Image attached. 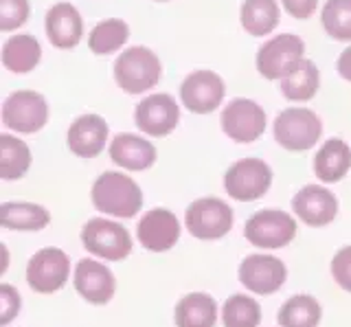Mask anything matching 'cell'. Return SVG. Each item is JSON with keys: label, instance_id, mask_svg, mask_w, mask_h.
<instances>
[{"label": "cell", "instance_id": "cell-1", "mask_svg": "<svg viewBox=\"0 0 351 327\" xmlns=\"http://www.w3.org/2000/svg\"><path fill=\"white\" fill-rule=\"evenodd\" d=\"M97 211L114 217H134L143 206V191L130 176L121 171L101 173L90 191Z\"/></svg>", "mask_w": 351, "mask_h": 327}, {"label": "cell", "instance_id": "cell-2", "mask_svg": "<svg viewBox=\"0 0 351 327\" xmlns=\"http://www.w3.org/2000/svg\"><path fill=\"white\" fill-rule=\"evenodd\" d=\"M162 77V64L154 51L145 47H132L114 62V80L119 88L130 95L152 90Z\"/></svg>", "mask_w": 351, "mask_h": 327}, {"label": "cell", "instance_id": "cell-3", "mask_svg": "<svg viewBox=\"0 0 351 327\" xmlns=\"http://www.w3.org/2000/svg\"><path fill=\"white\" fill-rule=\"evenodd\" d=\"M323 134V123L307 108H288L274 119V138L290 152L312 149Z\"/></svg>", "mask_w": 351, "mask_h": 327}, {"label": "cell", "instance_id": "cell-4", "mask_svg": "<svg viewBox=\"0 0 351 327\" xmlns=\"http://www.w3.org/2000/svg\"><path fill=\"white\" fill-rule=\"evenodd\" d=\"M82 244L88 253L106 261H121L132 253L130 233L106 217H93L82 226Z\"/></svg>", "mask_w": 351, "mask_h": 327}, {"label": "cell", "instance_id": "cell-5", "mask_svg": "<svg viewBox=\"0 0 351 327\" xmlns=\"http://www.w3.org/2000/svg\"><path fill=\"white\" fill-rule=\"evenodd\" d=\"M233 209L219 198H200L186 206L184 226L197 239H219L233 228Z\"/></svg>", "mask_w": 351, "mask_h": 327}, {"label": "cell", "instance_id": "cell-6", "mask_svg": "<svg viewBox=\"0 0 351 327\" xmlns=\"http://www.w3.org/2000/svg\"><path fill=\"white\" fill-rule=\"evenodd\" d=\"M272 184V169L259 158H241L224 173V189L233 200H259Z\"/></svg>", "mask_w": 351, "mask_h": 327}, {"label": "cell", "instance_id": "cell-7", "mask_svg": "<svg viewBox=\"0 0 351 327\" xmlns=\"http://www.w3.org/2000/svg\"><path fill=\"white\" fill-rule=\"evenodd\" d=\"M69 277L71 259L62 248H42L27 264V283L38 294H53L62 290Z\"/></svg>", "mask_w": 351, "mask_h": 327}, {"label": "cell", "instance_id": "cell-8", "mask_svg": "<svg viewBox=\"0 0 351 327\" xmlns=\"http://www.w3.org/2000/svg\"><path fill=\"white\" fill-rule=\"evenodd\" d=\"M244 237L257 248H283L296 237V220L277 209L257 211L244 226Z\"/></svg>", "mask_w": 351, "mask_h": 327}, {"label": "cell", "instance_id": "cell-9", "mask_svg": "<svg viewBox=\"0 0 351 327\" xmlns=\"http://www.w3.org/2000/svg\"><path fill=\"white\" fill-rule=\"evenodd\" d=\"M49 121V106L42 95L18 90L3 104V123L20 134H36Z\"/></svg>", "mask_w": 351, "mask_h": 327}, {"label": "cell", "instance_id": "cell-10", "mask_svg": "<svg viewBox=\"0 0 351 327\" xmlns=\"http://www.w3.org/2000/svg\"><path fill=\"white\" fill-rule=\"evenodd\" d=\"M305 56V45L299 36L281 34L268 40L257 51V71L266 80H283Z\"/></svg>", "mask_w": 351, "mask_h": 327}, {"label": "cell", "instance_id": "cell-11", "mask_svg": "<svg viewBox=\"0 0 351 327\" xmlns=\"http://www.w3.org/2000/svg\"><path fill=\"white\" fill-rule=\"evenodd\" d=\"M237 277L246 290L268 297V294L281 290L285 279H288V268H285V264L279 257L255 253V255H248L239 264Z\"/></svg>", "mask_w": 351, "mask_h": 327}, {"label": "cell", "instance_id": "cell-12", "mask_svg": "<svg viewBox=\"0 0 351 327\" xmlns=\"http://www.w3.org/2000/svg\"><path fill=\"white\" fill-rule=\"evenodd\" d=\"M222 130L235 143H255L266 130V112L250 99H233L222 112Z\"/></svg>", "mask_w": 351, "mask_h": 327}, {"label": "cell", "instance_id": "cell-13", "mask_svg": "<svg viewBox=\"0 0 351 327\" xmlns=\"http://www.w3.org/2000/svg\"><path fill=\"white\" fill-rule=\"evenodd\" d=\"M73 286L77 294L90 305H106L117 292V279L106 264L95 259H80L75 266Z\"/></svg>", "mask_w": 351, "mask_h": 327}, {"label": "cell", "instance_id": "cell-14", "mask_svg": "<svg viewBox=\"0 0 351 327\" xmlns=\"http://www.w3.org/2000/svg\"><path fill=\"white\" fill-rule=\"evenodd\" d=\"M224 82L217 73L211 71H197L191 73L180 86V99L184 108H189L195 114L213 112L219 104L224 101Z\"/></svg>", "mask_w": 351, "mask_h": 327}, {"label": "cell", "instance_id": "cell-15", "mask_svg": "<svg viewBox=\"0 0 351 327\" xmlns=\"http://www.w3.org/2000/svg\"><path fill=\"white\" fill-rule=\"evenodd\" d=\"M136 237L149 253H167L180 239V222L169 209H152L138 220Z\"/></svg>", "mask_w": 351, "mask_h": 327}, {"label": "cell", "instance_id": "cell-16", "mask_svg": "<svg viewBox=\"0 0 351 327\" xmlns=\"http://www.w3.org/2000/svg\"><path fill=\"white\" fill-rule=\"evenodd\" d=\"M134 121L149 136H167L180 121V108L169 95H149L136 106Z\"/></svg>", "mask_w": 351, "mask_h": 327}, {"label": "cell", "instance_id": "cell-17", "mask_svg": "<svg viewBox=\"0 0 351 327\" xmlns=\"http://www.w3.org/2000/svg\"><path fill=\"white\" fill-rule=\"evenodd\" d=\"M292 211L307 226H327L338 215V200L332 191L321 187V184H305L292 198Z\"/></svg>", "mask_w": 351, "mask_h": 327}, {"label": "cell", "instance_id": "cell-18", "mask_svg": "<svg viewBox=\"0 0 351 327\" xmlns=\"http://www.w3.org/2000/svg\"><path fill=\"white\" fill-rule=\"evenodd\" d=\"M66 143L75 156L95 158L108 143V123L99 114H82L69 128Z\"/></svg>", "mask_w": 351, "mask_h": 327}, {"label": "cell", "instance_id": "cell-19", "mask_svg": "<svg viewBox=\"0 0 351 327\" xmlns=\"http://www.w3.org/2000/svg\"><path fill=\"white\" fill-rule=\"evenodd\" d=\"M47 36L58 49H73L84 36V23L80 12L71 3L53 5L47 14Z\"/></svg>", "mask_w": 351, "mask_h": 327}, {"label": "cell", "instance_id": "cell-20", "mask_svg": "<svg viewBox=\"0 0 351 327\" xmlns=\"http://www.w3.org/2000/svg\"><path fill=\"white\" fill-rule=\"evenodd\" d=\"M110 158L130 171H145L156 160V147L136 134H117L110 143Z\"/></svg>", "mask_w": 351, "mask_h": 327}, {"label": "cell", "instance_id": "cell-21", "mask_svg": "<svg viewBox=\"0 0 351 327\" xmlns=\"http://www.w3.org/2000/svg\"><path fill=\"white\" fill-rule=\"evenodd\" d=\"M176 327H215L217 303L206 292H189L173 308Z\"/></svg>", "mask_w": 351, "mask_h": 327}, {"label": "cell", "instance_id": "cell-22", "mask_svg": "<svg viewBox=\"0 0 351 327\" xmlns=\"http://www.w3.org/2000/svg\"><path fill=\"white\" fill-rule=\"evenodd\" d=\"M351 169V147L343 138H329L323 147L316 152L314 173L323 182H338L347 176Z\"/></svg>", "mask_w": 351, "mask_h": 327}, {"label": "cell", "instance_id": "cell-23", "mask_svg": "<svg viewBox=\"0 0 351 327\" xmlns=\"http://www.w3.org/2000/svg\"><path fill=\"white\" fill-rule=\"evenodd\" d=\"M51 222V213L36 202L0 204V224L11 231H42Z\"/></svg>", "mask_w": 351, "mask_h": 327}, {"label": "cell", "instance_id": "cell-24", "mask_svg": "<svg viewBox=\"0 0 351 327\" xmlns=\"http://www.w3.org/2000/svg\"><path fill=\"white\" fill-rule=\"evenodd\" d=\"M40 58H42L40 42L27 34L9 38L3 47V66L18 75L31 73L40 64Z\"/></svg>", "mask_w": 351, "mask_h": 327}, {"label": "cell", "instance_id": "cell-25", "mask_svg": "<svg viewBox=\"0 0 351 327\" xmlns=\"http://www.w3.org/2000/svg\"><path fill=\"white\" fill-rule=\"evenodd\" d=\"M239 18L246 34L263 38L279 25V5L277 0H244Z\"/></svg>", "mask_w": 351, "mask_h": 327}, {"label": "cell", "instance_id": "cell-26", "mask_svg": "<svg viewBox=\"0 0 351 327\" xmlns=\"http://www.w3.org/2000/svg\"><path fill=\"white\" fill-rule=\"evenodd\" d=\"M321 316V303L312 294H296L279 308L277 323L281 327H318Z\"/></svg>", "mask_w": 351, "mask_h": 327}, {"label": "cell", "instance_id": "cell-27", "mask_svg": "<svg viewBox=\"0 0 351 327\" xmlns=\"http://www.w3.org/2000/svg\"><path fill=\"white\" fill-rule=\"evenodd\" d=\"M279 82H281V93L288 97L290 101H310L318 90L321 77H318V69L314 66V62L303 58Z\"/></svg>", "mask_w": 351, "mask_h": 327}, {"label": "cell", "instance_id": "cell-28", "mask_svg": "<svg viewBox=\"0 0 351 327\" xmlns=\"http://www.w3.org/2000/svg\"><path fill=\"white\" fill-rule=\"evenodd\" d=\"M31 167V149L25 141L11 134H0V178L18 180Z\"/></svg>", "mask_w": 351, "mask_h": 327}, {"label": "cell", "instance_id": "cell-29", "mask_svg": "<svg viewBox=\"0 0 351 327\" xmlns=\"http://www.w3.org/2000/svg\"><path fill=\"white\" fill-rule=\"evenodd\" d=\"M130 38V27L119 18H110L99 23L90 36H88V47L95 56H110V53L119 51Z\"/></svg>", "mask_w": 351, "mask_h": 327}, {"label": "cell", "instance_id": "cell-30", "mask_svg": "<svg viewBox=\"0 0 351 327\" xmlns=\"http://www.w3.org/2000/svg\"><path fill=\"white\" fill-rule=\"evenodd\" d=\"M224 327H259L261 308L248 294H233L222 305Z\"/></svg>", "mask_w": 351, "mask_h": 327}, {"label": "cell", "instance_id": "cell-31", "mask_svg": "<svg viewBox=\"0 0 351 327\" xmlns=\"http://www.w3.org/2000/svg\"><path fill=\"white\" fill-rule=\"evenodd\" d=\"M321 20L334 40L351 42V0H327Z\"/></svg>", "mask_w": 351, "mask_h": 327}, {"label": "cell", "instance_id": "cell-32", "mask_svg": "<svg viewBox=\"0 0 351 327\" xmlns=\"http://www.w3.org/2000/svg\"><path fill=\"white\" fill-rule=\"evenodd\" d=\"M29 18V0H0V31H14Z\"/></svg>", "mask_w": 351, "mask_h": 327}, {"label": "cell", "instance_id": "cell-33", "mask_svg": "<svg viewBox=\"0 0 351 327\" xmlns=\"http://www.w3.org/2000/svg\"><path fill=\"white\" fill-rule=\"evenodd\" d=\"M20 294L11 283L0 286V325H9L20 312Z\"/></svg>", "mask_w": 351, "mask_h": 327}, {"label": "cell", "instance_id": "cell-34", "mask_svg": "<svg viewBox=\"0 0 351 327\" xmlns=\"http://www.w3.org/2000/svg\"><path fill=\"white\" fill-rule=\"evenodd\" d=\"M332 277L340 288L351 292V246L340 248L332 259Z\"/></svg>", "mask_w": 351, "mask_h": 327}, {"label": "cell", "instance_id": "cell-35", "mask_svg": "<svg viewBox=\"0 0 351 327\" xmlns=\"http://www.w3.org/2000/svg\"><path fill=\"white\" fill-rule=\"evenodd\" d=\"M285 12H288L292 18L296 20H307L312 18V14L316 12L318 0H281Z\"/></svg>", "mask_w": 351, "mask_h": 327}, {"label": "cell", "instance_id": "cell-36", "mask_svg": "<svg viewBox=\"0 0 351 327\" xmlns=\"http://www.w3.org/2000/svg\"><path fill=\"white\" fill-rule=\"evenodd\" d=\"M338 73H340V77H343V80L351 82V47L340 53V58H338Z\"/></svg>", "mask_w": 351, "mask_h": 327}, {"label": "cell", "instance_id": "cell-37", "mask_svg": "<svg viewBox=\"0 0 351 327\" xmlns=\"http://www.w3.org/2000/svg\"><path fill=\"white\" fill-rule=\"evenodd\" d=\"M156 3H167V0H156Z\"/></svg>", "mask_w": 351, "mask_h": 327}]
</instances>
